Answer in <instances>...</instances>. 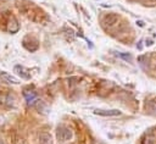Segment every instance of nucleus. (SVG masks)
I'll return each mask as SVG.
<instances>
[{"instance_id": "1", "label": "nucleus", "mask_w": 156, "mask_h": 144, "mask_svg": "<svg viewBox=\"0 0 156 144\" xmlns=\"http://www.w3.org/2000/svg\"><path fill=\"white\" fill-rule=\"evenodd\" d=\"M72 135H73L72 131H71L68 127H65V126H60V127L57 128V131H56V138H57L58 140H61V142H67V140H69V139L72 138Z\"/></svg>"}, {"instance_id": "2", "label": "nucleus", "mask_w": 156, "mask_h": 144, "mask_svg": "<svg viewBox=\"0 0 156 144\" xmlns=\"http://www.w3.org/2000/svg\"><path fill=\"white\" fill-rule=\"evenodd\" d=\"M95 115H99V116H119L121 115V111L119 110H102V109H98L94 111Z\"/></svg>"}, {"instance_id": "3", "label": "nucleus", "mask_w": 156, "mask_h": 144, "mask_svg": "<svg viewBox=\"0 0 156 144\" xmlns=\"http://www.w3.org/2000/svg\"><path fill=\"white\" fill-rule=\"evenodd\" d=\"M13 71L16 72V74H18L21 78H23V79H29L30 78V74H29V72L23 67V66H20V65H16L15 67H13Z\"/></svg>"}, {"instance_id": "4", "label": "nucleus", "mask_w": 156, "mask_h": 144, "mask_svg": "<svg viewBox=\"0 0 156 144\" xmlns=\"http://www.w3.org/2000/svg\"><path fill=\"white\" fill-rule=\"evenodd\" d=\"M18 29H20V23L17 22V20L13 18V17L10 18V21H9V23H7V31H9L10 33H17Z\"/></svg>"}, {"instance_id": "5", "label": "nucleus", "mask_w": 156, "mask_h": 144, "mask_svg": "<svg viewBox=\"0 0 156 144\" xmlns=\"http://www.w3.org/2000/svg\"><path fill=\"white\" fill-rule=\"evenodd\" d=\"M23 95H24L26 101H27L28 105H33L37 101V94L34 92H32V90H24Z\"/></svg>"}, {"instance_id": "6", "label": "nucleus", "mask_w": 156, "mask_h": 144, "mask_svg": "<svg viewBox=\"0 0 156 144\" xmlns=\"http://www.w3.org/2000/svg\"><path fill=\"white\" fill-rule=\"evenodd\" d=\"M0 78L2 81L7 82V83H11V84H18L20 83V81L16 77H13V76H11L9 73H0Z\"/></svg>"}, {"instance_id": "7", "label": "nucleus", "mask_w": 156, "mask_h": 144, "mask_svg": "<svg viewBox=\"0 0 156 144\" xmlns=\"http://www.w3.org/2000/svg\"><path fill=\"white\" fill-rule=\"evenodd\" d=\"M39 139H40V144H51V137L48 133H41Z\"/></svg>"}, {"instance_id": "8", "label": "nucleus", "mask_w": 156, "mask_h": 144, "mask_svg": "<svg viewBox=\"0 0 156 144\" xmlns=\"http://www.w3.org/2000/svg\"><path fill=\"white\" fill-rule=\"evenodd\" d=\"M147 109H149L151 112H155V113H156V100H151V101H149V104H147Z\"/></svg>"}, {"instance_id": "9", "label": "nucleus", "mask_w": 156, "mask_h": 144, "mask_svg": "<svg viewBox=\"0 0 156 144\" xmlns=\"http://www.w3.org/2000/svg\"><path fill=\"white\" fill-rule=\"evenodd\" d=\"M146 45H152V40L151 39H149V40L146 39Z\"/></svg>"}, {"instance_id": "10", "label": "nucleus", "mask_w": 156, "mask_h": 144, "mask_svg": "<svg viewBox=\"0 0 156 144\" xmlns=\"http://www.w3.org/2000/svg\"><path fill=\"white\" fill-rule=\"evenodd\" d=\"M136 23H138V24H139L140 27H143V26H144V22H143V21H138Z\"/></svg>"}, {"instance_id": "11", "label": "nucleus", "mask_w": 156, "mask_h": 144, "mask_svg": "<svg viewBox=\"0 0 156 144\" xmlns=\"http://www.w3.org/2000/svg\"><path fill=\"white\" fill-rule=\"evenodd\" d=\"M0 144H2V143H1V140H0Z\"/></svg>"}]
</instances>
